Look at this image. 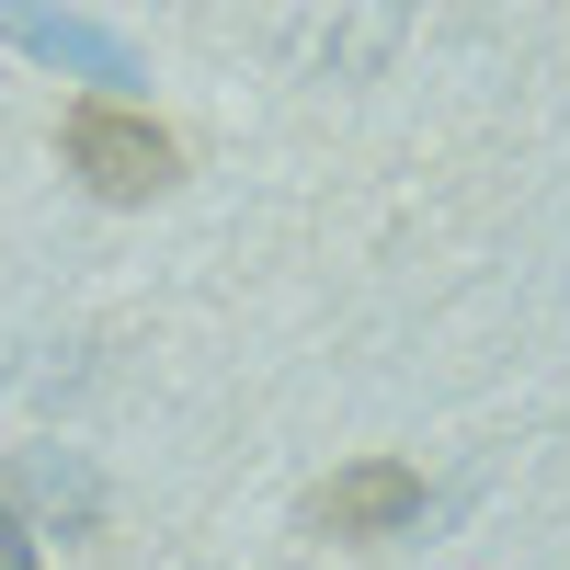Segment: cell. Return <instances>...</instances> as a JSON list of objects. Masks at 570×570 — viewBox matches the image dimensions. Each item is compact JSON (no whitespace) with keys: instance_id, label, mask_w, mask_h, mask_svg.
I'll list each match as a JSON object with an SVG mask.
<instances>
[{"instance_id":"277c9868","label":"cell","mask_w":570,"mask_h":570,"mask_svg":"<svg viewBox=\"0 0 570 570\" xmlns=\"http://www.w3.org/2000/svg\"><path fill=\"white\" fill-rule=\"evenodd\" d=\"M12 491H35L58 525H91V502H104V491H91V468H80V456H58V445H35V456L12 468Z\"/></svg>"},{"instance_id":"5b68a950","label":"cell","mask_w":570,"mask_h":570,"mask_svg":"<svg viewBox=\"0 0 570 570\" xmlns=\"http://www.w3.org/2000/svg\"><path fill=\"white\" fill-rule=\"evenodd\" d=\"M0 570H35V525H23L12 502H0Z\"/></svg>"},{"instance_id":"6da1fadb","label":"cell","mask_w":570,"mask_h":570,"mask_svg":"<svg viewBox=\"0 0 570 570\" xmlns=\"http://www.w3.org/2000/svg\"><path fill=\"white\" fill-rule=\"evenodd\" d=\"M58 160L91 206H160L183 183V137L137 104V91H80V104L58 115Z\"/></svg>"},{"instance_id":"3957f363","label":"cell","mask_w":570,"mask_h":570,"mask_svg":"<svg viewBox=\"0 0 570 570\" xmlns=\"http://www.w3.org/2000/svg\"><path fill=\"white\" fill-rule=\"evenodd\" d=\"M0 35H12L23 58H46V69L91 80V91H137V80H149V69H137V46H126V35L80 23V12H46V0H0Z\"/></svg>"},{"instance_id":"7a4b0ae2","label":"cell","mask_w":570,"mask_h":570,"mask_svg":"<svg viewBox=\"0 0 570 570\" xmlns=\"http://www.w3.org/2000/svg\"><path fill=\"white\" fill-rule=\"evenodd\" d=\"M422 502H434V491H422L411 456H354V468H331V480L308 491V525L343 537V548H376V537H411Z\"/></svg>"}]
</instances>
